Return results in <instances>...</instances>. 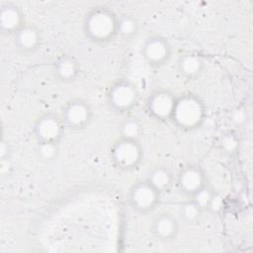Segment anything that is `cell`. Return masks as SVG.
Instances as JSON below:
<instances>
[{"label":"cell","instance_id":"7c38bea8","mask_svg":"<svg viewBox=\"0 0 253 253\" xmlns=\"http://www.w3.org/2000/svg\"><path fill=\"white\" fill-rule=\"evenodd\" d=\"M25 24L23 12L14 3H5L1 6L0 27L2 33L14 35Z\"/></svg>","mask_w":253,"mask_h":253},{"label":"cell","instance_id":"ffe728a7","mask_svg":"<svg viewBox=\"0 0 253 253\" xmlns=\"http://www.w3.org/2000/svg\"><path fill=\"white\" fill-rule=\"evenodd\" d=\"M57 151V143L52 142H38L37 152L42 159H51Z\"/></svg>","mask_w":253,"mask_h":253},{"label":"cell","instance_id":"9a60e30c","mask_svg":"<svg viewBox=\"0 0 253 253\" xmlns=\"http://www.w3.org/2000/svg\"><path fill=\"white\" fill-rule=\"evenodd\" d=\"M147 180L160 192L168 189L172 184L173 176L170 170L164 166H156L147 177Z\"/></svg>","mask_w":253,"mask_h":253},{"label":"cell","instance_id":"277c9868","mask_svg":"<svg viewBox=\"0 0 253 253\" xmlns=\"http://www.w3.org/2000/svg\"><path fill=\"white\" fill-rule=\"evenodd\" d=\"M160 193L147 179L138 181L129 190L128 202L133 211L145 214L156 208Z\"/></svg>","mask_w":253,"mask_h":253},{"label":"cell","instance_id":"8fae6325","mask_svg":"<svg viewBox=\"0 0 253 253\" xmlns=\"http://www.w3.org/2000/svg\"><path fill=\"white\" fill-rule=\"evenodd\" d=\"M14 43L23 53L35 51L41 44L40 30L33 24L25 23L14 35Z\"/></svg>","mask_w":253,"mask_h":253},{"label":"cell","instance_id":"d6986e66","mask_svg":"<svg viewBox=\"0 0 253 253\" xmlns=\"http://www.w3.org/2000/svg\"><path fill=\"white\" fill-rule=\"evenodd\" d=\"M141 132V126L137 120L131 118L126 120L121 126V136L126 138L137 139Z\"/></svg>","mask_w":253,"mask_h":253},{"label":"cell","instance_id":"52a82bcc","mask_svg":"<svg viewBox=\"0 0 253 253\" xmlns=\"http://www.w3.org/2000/svg\"><path fill=\"white\" fill-rule=\"evenodd\" d=\"M64 129V124L61 117L53 114H44L41 116L34 126V133L38 142L57 143Z\"/></svg>","mask_w":253,"mask_h":253},{"label":"cell","instance_id":"5b68a950","mask_svg":"<svg viewBox=\"0 0 253 253\" xmlns=\"http://www.w3.org/2000/svg\"><path fill=\"white\" fill-rule=\"evenodd\" d=\"M108 99L109 104L115 111L125 113L136 104L137 90L129 81L121 80L111 87Z\"/></svg>","mask_w":253,"mask_h":253},{"label":"cell","instance_id":"6da1fadb","mask_svg":"<svg viewBox=\"0 0 253 253\" xmlns=\"http://www.w3.org/2000/svg\"><path fill=\"white\" fill-rule=\"evenodd\" d=\"M119 17L106 7L92 9L84 19V33L95 42H106L117 36Z\"/></svg>","mask_w":253,"mask_h":253},{"label":"cell","instance_id":"8992f818","mask_svg":"<svg viewBox=\"0 0 253 253\" xmlns=\"http://www.w3.org/2000/svg\"><path fill=\"white\" fill-rule=\"evenodd\" d=\"M93 112L90 105L82 100L75 99L68 102L62 109L61 119L64 126L79 129L85 127L92 120Z\"/></svg>","mask_w":253,"mask_h":253},{"label":"cell","instance_id":"9c48e42d","mask_svg":"<svg viewBox=\"0 0 253 253\" xmlns=\"http://www.w3.org/2000/svg\"><path fill=\"white\" fill-rule=\"evenodd\" d=\"M207 186L206 176L197 165L185 166L178 174L177 187L179 191L190 197Z\"/></svg>","mask_w":253,"mask_h":253},{"label":"cell","instance_id":"7a4b0ae2","mask_svg":"<svg viewBox=\"0 0 253 253\" xmlns=\"http://www.w3.org/2000/svg\"><path fill=\"white\" fill-rule=\"evenodd\" d=\"M205 118V107L200 99L192 94L176 98L171 120L181 128L198 127Z\"/></svg>","mask_w":253,"mask_h":253},{"label":"cell","instance_id":"e0dca14e","mask_svg":"<svg viewBox=\"0 0 253 253\" xmlns=\"http://www.w3.org/2000/svg\"><path fill=\"white\" fill-rule=\"evenodd\" d=\"M137 27V22L132 16L122 15L118 19L117 35L124 39H128L136 33Z\"/></svg>","mask_w":253,"mask_h":253},{"label":"cell","instance_id":"ba28073f","mask_svg":"<svg viewBox=\"0 0 253 253\" xmlns=\"http://www.w3.org/2000/svg\"><path fill=\"white\" fill-rule=\"evenodd\" d=\"M141 53L149 65L160 66L168 60L171 53V47L165 38L153 35L145 40L141 48Z\"/></svg>","mask_w":253,"mask_h":253},{"label":"cell","instance_id":"5bb4252c","mask_svg":"<svg viewBox=\"0 0 253 253\" xmlns=\"http://www.w3.org/2000/svg\"><path fill=\"white\" fill-rule=\"evenodd\" d=\"M204 62L202 58L194 53H186L180 56L178 60V69L182 76L193 78L202 72Z\"/></svg>","mask_w":253,"mask_h":253},{"label":"cell","instance_id":"30bf717a","mask_svg":"<svg viewBox=\"0 0 253 253\" xmlns=\"http://www.w3.org/2000/svg\"><path fill=\"white\" fill-rule=\"evenodd\" d=\"M176 97L167 90H157L152 93L146 103L148 113L157 120L170 119Z\"/></svg>","mask_w":253,"mask_h":253},{"label":"cell","instance_id":"ac0fdd59","mask_svg":"<svg viewBox=\"0 0 253 253\" xmlns=\"http://www.w3.org/2000/svg\"><path fill=\"white\" fill-rule=\"evenodd\" d=\"M202 211L203 209L194 200L191 199L181 207L180 215L183 220L187 222H194L200 217Z\"/></svg>","mask_w":253,"mask_h":253},{"label":"cell","instance_id":"3957f363","mask_svg":"<svg viewBox=\"0 0 253 253\" xmlns=\"http://www.w3.org/2000/svg\"><path fill=\"white\" fill-rule=\"evenodd\" d=\"M142 157V149L137 139L121 136L111 148L113 163L123 170L135 168Z\"/></svg>","mask_w":253,"mask_h":253},{"label":"cell","instance_id":"4fadbf2b","mask_svg":"<svg viewBox=\"0 0 253 253\" xmlns=\"http://www.w3.org/2000/svg\"><path fill=\"white\" fill-rule=\"evenodd\" d=\"M151 231L160 240L172 239L179 231V220L172 213L162 212L153 219Z\"/></svg>","mask_w":253,"mask_h":253},{"label":"cell","instance_id":"2e32d148","mask_svg":"<svg viewBox=\"0 0 253 253\" xmlns=\"http://www.w3.org/2000/svg\"><path fill=\"white\" fill-rule=\"evenodd\" d=\"M54 71L60 80H71L77 74V65L71 58L61 57L58 61H56Z\"/></svg>","mask_w":253,"mask_h":253}]
</instances>
